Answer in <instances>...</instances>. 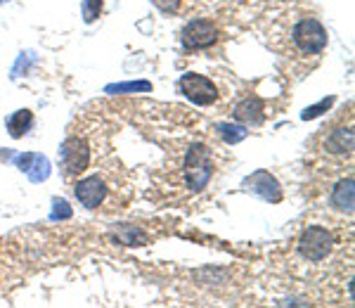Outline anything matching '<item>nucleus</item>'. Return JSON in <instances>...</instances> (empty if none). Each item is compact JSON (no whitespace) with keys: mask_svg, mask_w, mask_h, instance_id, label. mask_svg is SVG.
Masks as SVG:
<instances>
[{"mask_svg":"<svg viewBox=\"0 0 355 308\" xmlns=\"http://www.w3.org/2000/svg\"><path fill=\"white\" fill-rule=\"evenodd\" d=\"M214 176V157H211V150L206 145H194L187 152L185 159V180L187 187L192 192H199L206 187V182Z\"/></svg>","mask_w":355,"mask_h":308,"instance_id":"f257e3e1","label":"nucleus"},{"mask_svg":"<svg viewBox=\"0 0 355 308\" xmlns=\"http://www.w3.org/2000/svg\"><path fill=\"white\" fill-rule=\"evenodd\" d=\"M327 28L315 17H306L294 26V43L303 55H320L327 48Z\"/></svg>","mask_w":355,"mask_h":308,"instance_id":"f03ea898","label":"nucleus"},{"mask_svg":"<svg viewBox=\"0 0 355 308\" xmlns=\"http://www.w3.org/2000/svg\"><path fill=\"white\" fill-rule=\"evenodd\" d=\"M334 249V237L327 228L311 225L303 230V235L299 239V254L306 261H322L327 259Z\"/></svg>","mask_w":355,"mask_h":308,"instance_id":"7ed1b4c3","label":"nucleus"},{"mask_svg":"<svg viewBox=\"0 0 355 308\" xmlns=\"http://www.w3.org/2000/svg\"><path fill=\"white\" fill-rule=\"evenodd\" d=\"M60 162H62V169H64L67 178H76V176H81L90 164L88 142H85L83 138H76V135L67 138V142L60 150Z\"/></svg>","mask_w":355,"mask_h":308,"instance_id":"20e7f679","label":"nucleus"},{"mask_svg":"<svg viewBox=\"0 0 355 308\" xmlns=\"http://www.w3.org/2000/svg\"><path fill=\"white\" fill-rule=\"evenodd\" d=\"M180 93L185 95L187 100L194 102V105H214L218 100V88L211 78L202 76V74H182L180 76Z\"/></svg>","mask_w":355,"mask_h":308,"instance_id":"39448f33","label":"nucleus"},{"mask_svg":"<svg viewBox=\"0 0 355 308\" xmlns=\"http://www.w3.org/2000/svg\"><path fill=\"white\" fill-rule=\"evenodd\" d=\"M218 41V26L211 19H194L182 28V45L187 50H204Z\"/></svg>","mask_w":355,"mask_h":308,"instance_id":"423d86ee","label":"nucleus"},{"mask_svg":"<svg viewBox=\"0 0 355 308\" xmlns=\"http://www.w3.org/2000/svg\"><path fill=\"white\" fill-rule=\"evenodd\" d=\"M76 197L85 209H97L107 197V185L100 176H88V178L76 182Z\"/></svg>","mask_w":355,"mask_h":308,"instance_id":"0eeeda50","label":"nucleus"},{"mask_svg":"<svg viewBox=\"0 0 355 308\" xmlns=\"http://www.w3.org/2000/svg\"><path fill=\"white\" fill-rule=\"evenodd\" d=\"M244 185L249 187L251 192L268 199V202H272V204L282 202V187H279V182L275 180L268 171H256L254 176H249V178L244 180Z\"/></svg>","mask_w":355,"mask_h":308,"instance_id":"6e6552de","label":"nucleus"},{"mask_svg":"<svg viewBox=\"0 0 355 308\" xmlns=\"http://www.w3.org/2000/svg\"><path fill=\"white\" fill-rule=\"evenodd\" d=\"M234 119L242 123H249V126H259L266 119V102L256 98V95H249L234 107Z\"/></svg>","mask_w":355,"mask_h":308,"instance_id":"1a4fd4ad","label":"nucleus"},{"mask_svg":"<svg viewBox=\"0 0 355 308\" xmlns=\"http://www.w3.org/2000/svg\"><path fill=\"white\" fill-rule=\"evenodd\" d=\"M17 164L33 182H41L50 176V162L43 154H24V157L17 159Z\"/></svg>","mask_w":355,"mask_h":308,"instance_id":"9d476101","label":"nucleus"},{"mask_svg":"<svg viewBox=\"0 0 355 308\" xmlns=\"http://www.w3.org/2000/svg\"><path fill=\"white\" fill-rule=\"evenodd\" d=\"M353 202H355L353 178L339 180L334 187V192H331V207L343 211V214H353Z\"/></svg>","mask_w":355,"mask_h":308,"instance_id":"9b49d317","label":"nucleus"},{"mask_svg":"<svg viewBox=\"0 0 355 308\" xmlns=\"http://www.w3.org/2000/svg\"><path fill=\"white\" fill-rule=\"evenodd\" d=\"M329 154H351L353 150V128H336L324 142Z\"/></svg>","mask_w":355,"mask_h":308,"instance_id":"f8f14e48","label":"nucleus"},{"mask_svg":"<svg viewBox=\"0 0 355 308\" xmlns=\"http://www.w3.org/2000/svg\"><path fill=\"white\" fill-rule=\"evenodd\" d=\"M31 126H33V112L31 110H19L8 119V130L15 140L24 138L28 130H31Z\"/></svg>","mask_w":355,"mask_h":308,"instance_id":"ddd939ff","label":"nucleus"},{"mask_svg":"<svg viewBox=\"0 0 355 308\" xmlns=\"http://www.w3.org/2000/svg\"><path fill=\"white\" fill-rule=\"evenodd\" d=\"M119 239H123L125 244H130V247H137V244H145L147 242V235L142 230H137V228H130V225H125V228H119Z\"/></svg>","mask_w":355,"mask_h":308,"instance_id":"4468645a","label":"nucleus"},{"mask_svg":"<svg viewBox=\"0 0 355 308\" xmlns=\"http://www.w3.org/2000/svg\"><path fill=\"white\" fill-rule=\"evenodd\" d=\"M218 133L223 135V140L225 142H239V140L246 138V130L242 126H230V123H220Z\"/></svg>","mask_w":355,"mask_h":308,"instance_id":"2eb2a0df","label":"nucleus"},{"mask_svg":"<svg viewBox=\"0 0 355 308\" xmlns=\"http://www.w3.org/2000/svg\"><path fill=\"white\" fill-rule=\"evenodd\" d=\"M135 90H145V93H150V90H152V83H147V81L119 83V85H110V88H107V93H135Z\"/></svg>","mask_w":355,"mask_h":308,"instance_id":"dca6fc26","label":"nucleus"},{"mask_svg":"<svg viewBox=\"0 0 355 308\" xmlns=\"http://www.w3.org/2000/svg\"><path fill=\"white\" fill-rule=\"evenodd\" d=\"M100 15H102V0H83V19L88 24H93Z\"/></svg>","mask_w":355,"mask_h":308,"instance_id":"f3484780","label":"nucleus"},{"mask_svg":"<svg viewBox=\"0 0 355 308\" xmlns=\"http://www.w3.org/2000/svg\"><path fill=\"white\" fill-rule=\"evenodd\" d=\"M331 105H334V98H324V100H320L318 105L308 107V110L301 114V119H303V121H308V119H318L320 114H322L324 110H329Z\"/></svg>","mask_w":355,"mask_h":308,"instance_id":"a211bd4d","label":"nucleus"},{"mask_svg":"<svg viewBox=\"0 0 355 308\" xmlns=\"http://www.w3.org/2000/svg\"><path fill=\"white\" fill-rule=\"evenodd\" d=\"M53 221H60V219H71V209L64 199H55L53 202Z\"/></svg>","mask_w":355,"mask_h":308,"instance_id":"6ab92c4d","label":"nucleus"},{"mask_svg":"<svg viewBox=\"0 0 355 308\" xmlns=\"http://www.w3.org/2000/svg\"><path fill=\"white\" fill-rule=\"evenodd\" d=\"M152 3L166 15H173L178 12V8H180V0H152Z\"/></svg>","mask_w":355,"mask_h":308,"instance_id":"aec40b11","label":"nucleus"}]
</instances>
